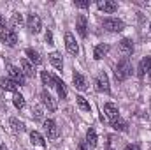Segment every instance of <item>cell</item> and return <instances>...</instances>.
<instances>
[{
  "mask_svg": "<svg viewBox=\"0 0 151 150\" xmlns=\"http://www.w3.org/2000/svg\"><path fill=\"white\" fill-rule=\"evenodd\" d=\"M151 71V57H144L141 62H139V67H137V74L139 78H144Z\"/></svg>",
  "mask_w": 151,
  "mask_h": 150,
  "instance_id": "cell-12",
  "label": "cell"
},
{
  "mask_svg": "<svg viewBox=\"0 0 151 150\" xmlns=\"http://www.w3.org/2000/svg\"><path fill=\"white\" fill-rule=\"evenodd\" d=\"M9 125H11V131L12 133H23L25 131V125H23V122H19L18 118H14V117H11L9 118Z\"/></svg>",
  "mask_w": 151,
  "mask_h": 150,
  "instance_id": "cell-21",
  "label": "cell"
},
{
  "mask_svg": "<svg viewBox=\"0 0 151 150\" xmlns=\"http://www.w3.org/2000/svg\"><path fill=\"white\" fill-rule=\"evenodd\" d=\"M77 150H86V145H84V143H79V145H77Z\"/></svg>",
  "mask_w": 151,
  "mask_h": 150,
  "instance_id": "cell-34",
  "label": "cell"
},
{
  "mask_svg": "<svg viewBox=\"0 0 151 150\" xmlns=\"http://www.w3.org/2000/svg\"><path fill=\"white\" fill-rule=\"evenodd\" d=\"M127 127H128V125H127V122H123V120H119V118H118V120H114V122H113V129H114V131L125 133V131H127Z\"/></svg>",
  "mask_w": 151,
  "mask_h": 150,
  "instance_id": "cell-28",
  "label": "cell"
},
{
  "mask_svg": "<svg viewBox=\"0 0 151 150\" xmlns=\"http://www.w3.org/2000/svg\"><path fill=\"white\" fill-rule=\"evenodd\" d=\"M76 103H77V106L83 110V111H90L91 110V106H90V103L83 97V95H76Z\"/></svg>",
  "mask_w": 151,
  "mask_h": 150,
  "instance_id": "cell-26",
  "label": "cell"
},
{
  "mask_svg": "<svg viewBox=\"0 0 151 150\" xmlns=\"http://www.w3.org/2000/svg\"><path fill=\"white\" fill-rule=\"evenodd\" d=\"M49 62H51L58 71H62V69H63V58H62V55H60V53L53 51V53L49 55Z\"/></svg>",
  "mask_w": 151,
  "mask_h": 150,
  "instance_id": "cell-19",
  "label": "cell"
},
{
  "mask_svg": "<svg viewBox=\"0 0 151 150\" xmlns=\"http://www.w3.org/2000/svg\"><path fill=\"white\" fill-rule=\"evenodd\" d=\"M114 74H116V79H118V81H125L128 76L132 74V64H130V58H121V60L118 62V66H116Z\"/></svg>",
  "mask_w": 151,
  "mask_h": 150,
  "instance_id": "cell-1",
  "label": "cell"
},
{
  "mask_svg": "<svg viewBox=\"0 0 151 150\" xmlns=\"http://www.w3.org/2000/svg\"><path fill=\"white\" fill-rule=\"evenodd\" d=\"M19 66H21V69H23V74L27 76V78H32V76L35 74V71H34V66H32V64H30L27 58H21Z\"/></svg>",
  "mask_w": 151,
  "mask_h": 150,
  "instance_id": "cell-18",
  "label": "cell"
},
{
  "mask_svg": "<svg viewBox=\"0 0 151 150\" xmlns=\"http://www.w3.org/2000/svg\"><path fill=\"white\" fill-rule=\"evenodd\" d=\"M125 150H141V145L139 143H132V145H127Z\"/></svg>",
  "mask_w": 151,
  "mask_h": 150,
  "instance_id": "cell-33",
  "label": "cell"
},
{
  "mask_svg": "<svg viewBox=\"0 0 151 150\" xmlns=\"http://www.w3.org/2000/svg\"><path fill=\"white\" fill-rule=\"evenodd\" d=\"M7 73H9L11 79H12L14 83H18V85H25V74H23V71H19V69L14 67V66H7Z\"/></svg>",
  "mask_w": 151,
  "mask_h": 150,
  "instance_id": "cell-7",
  "label": "cell"
},
{
  "mask_svg": "<svg viewBox=\"0 0 151 150\" xmlns=\"http://www.w3.org/2000/svg\"><path fill=\"white\" fill-rule=\"evenodd\" d=\"M109 51V44H97L95 50H93V58L95 60H102Z\"/></svg>",
  "mask_w": 151,
  "mask_h": 150,
  "instance_id": "cell-15",
  "label": "cell"
},
{
  "mask_svg": "<svg viewBox=\"0 0 151 150\" xmlns=\"http://www.w3.org/2000/svg\"><path fill=\"white\" fill-rule=\"evenodd\" d=\"M0 36H2V41L7 46H14L18 42V36H16L14 28H11V27H4V30L0 32Z\"/></svg>",
  "mask_w": 151,
  "mask_h": 150,
  "instance_id": "cell-4",
  "label": "cell"
},
{
  "mask_svg": "<svg viewBox=\"0 0 151 150\" xmlns=\"http://www.w3.org/2000/svg\"><path fill=\"white\" fill-rule=\"evenodd\" d=\"M44 131H46L47 138H51V140H55V138L60 136V129H58V125H56L55 120H46L44 122Z\"/></svg>",
  "mask_w": 151,
  "mask_h": 150,
  "instance_id": "cell-6",
  "label": "cell"
},
{
  "mask_svg": "<svg viewBox=\"0 0 151 150\" xmlns=\"http://www.w3.org/2000/svg\"><path fill=\"white\" fill-rule=\"evenodd\" d=\"M104 113H106V117H107L111 122H114V120L119 118V110H118V106L113 104V103H107V104L104 106Z\"/></svg>",
  "mask_w": 151,
  "mask_h": 150,
  "instance_id": "cell-13",
  "label": "cell"
},
{
  "mask_svg": "<svg viewBox=\"0 0 151 150\" xmlns=\"http://www.w3.org/2000/svg\"><path fill=\"white\" fill-rule=\"evenodd\" d=\"M12 103H14V106L18 108V110H21V108H25V97L21 95V94H14V97H12Z\"/></svg>",
  "mask_w": 151,
  "mask_h": 150,
  "instance_id": "cell-27",
  "label": "cell"
},
{
  "mask_svg": "<svg viewBox=\"0 0 151 150\" xmlns=\"http://www.w3.org/2000/svg\"><path fill=\"white\" fill-rule=\"evenodd\" d=\"M150 28H151V25H150Z\"/></svg>",
  "mask_w": 151,
  "mask_h": 150,
  "instance_id": "cell-37",
  "label": "cell"
},
{
  "mask_svg": "<svg viewBox=\"0 0 151 150\" xmlns=\"http://www.w3.org/2000/svg\"><path fill=\"white\" fill-rule=\"evenodd\" d=\"M25 53H27V57H28V62H32V64H35V66H40V64H42V57L39 55V51H35L34 48H28Z\"/></svg>",
  "mask_w": 151,
  "mask_h": 150,
  "instance_id": "cell-17",
  "label": "cell"
},
{
  "mask_svg": "<svg viewBox=\"0 0 151 150\" xmlns=\"http://www.w3.org/2000/svg\"><path fill=\"white\" fill-rule=\"evenodd\" d=\"M32 115H34V118H35V120H42V117H44L42 108H40V106H35V108L32 110Z\"/></svg>",
  "mask_w": 151,
  "mask_h": 150,
  "instance_id": "cell-30",
  "label": "cell"
},
{
  "mask_svg": "<svg viewBox=\"0 0 151 150\" xmlns=\"http://www.w3.org/2000/svg\"><path fill=\"white\" fill-rule=\"evenodd\" d=\"M76 28H77V34L81 37H86L88 34V21H86V16L84 14H79L77 20H76Z\"/></svg>",
  "mask_w": 151,
  "mask_h": 150,
  "instance_id": "cell-9",
  "label": "cell"
},
{
  "mask_svg": "<svg viewBox=\"0 0 151 150\" xmlns=\"http://www.w3.org/2000/svg\"><path fill=\"white\" fill-rule=\"evenodd\" d=\"M95 88H97L99 92H106V94L111 92L109 78H107L106 73H99V74H97V78H95Z\"/></svg>",
  "mask_w": 151,
  "mask_h": 150,
  "instance_id": "cell-3",
  "label": "cell"
},
{
  "mask_svg": "<svg viewBox=\"0 0 151 150\" xmlns=\"http://www.w3.org/2000/svg\"><path fill=\"white\" fill-rule=\"evenodd\" d=\"M55 88H56L60 99H65V97H67V87H65V83H63L60 78H55Z\"/></svg>",
  "mask_w": 151,
  "mask_h": 150,
  "instance_id": "cell-20",
  "label": "cell"
},
{
  "mask_svg": "<svg viewBox=\"0 0 151 150\" xmlns=\"http://www.w3.org/2000/svg\"><path fill=\"white\" fill-rule=\"evenodd\" d=\"M0 150H7V147H5L4 143H0Z\"/></svg>",
  "mask_w": 151,
  "mask_h": 150,
  "instance_id": "cell-36",
  "label": "cell"
},
{
  "mask_svg": "<svg viewBox=\"0 0 151 150\" xmlns=\"http://www.w3.org/2000/svg\"><path fill=\"white\" fill-rule=\"evenodd\" d=\"M109 150H113V149H109Z\"/></svg>",
  "mask_w": 151,
  "mask_h": 150,
  "instance_id": "cell-38",
  "label": "cell"
},
{
  "mask_svg": "<svg viewBox=\"0 0 151 150\" xmlns=\"http://www.w3.org/2000/svg\"><path fill=\"white\" fill-rule=\"evenodd\" d=\"M55 78H56V76L49 74L47 71H42V73H40V79H42V85H49V87H55Z\"/></svg>",
  "mask_w": 151,
  "mask_h": 150,
  "instance_id": "cell-24",
  "label": "cell"
},
{
  "mask_svg": "<svg viewBox=\"0 0 151 150\" xmlns=\"http://www.w3.org/2000/svg\"><path fill=\"white\" fill-rule=\"evenodd\" d=\"M74 5L79 9H88L90 7V0H74Z\"/></svg>",
  "mask_w": 151,
  "mask_h": 150,
  "instance_id": "cell-31",
  "label": "cell"
},
{
  "mask_svg": "<svg viewBox=\"0 0 151 150\" xmlns=\"http://www.w3.org/2000/svg\"><path fill=\"white\" fill-rule=\"evenodd\" d=\"M27 27H28V30H30L32 34H39L40 28H42V21H40V18H39L37 14H28V18H27Z\"/></svg>",
  "mask_w": 151,
  "mask_h": 150,
  "instance_id": "cell-5",
  "label": "cell"
},
{
  "mask_svg": "<svg viewBox=\"0 0 151 150\" xmlns=\"http://www.w3.org/2000/svg\"><path fill=\"white\" fill-rule=\"evenodd\" d=\"M65 48L70 55H77L79 53V46L76 42V37L72 34H65Z\"/></svg>",
  "mask_w": 151,
  "mask_h": 150,
  "instance_id": "cell-11",
  "label": "cell"
},
{
  "mask_svg": "<svg viewBox=\"0 0 151 150\" xmlns=\"http://www.w3.org/2000/svg\"><path fill=\"white\" fill-rule=\"evenodd\" d=\"M97 141H99V140H97V133H95L93 127H90L88 133H86V143L93 149V147H97Z\"/></svg>",
  "mask_w": 151,
  "mask_h": 150,
  "instance_id": "cell-23",
  "label": "cell"
},
{
  "mask_svg": "<svg viewBox=\"0 0 151 150\" xmlns=\"http://www.w3.org/2000/svg\"><path fill=\"white\" fill-rule=\"evenodd\" d=\"M11 25H12V27H21V25H23V16H21L19 12H14V14L11 16Z\"/></svg>",
  "mask_w": 151,
  "mask_h": 150,
  "instance_id": "cell-29",
  "label": "cell"
},
{
  "mask_svg": "<svg viewBox=\"0 0 151 150\" xmlns=\"http://www.w3.org/2000/svg\"><path fill=\"white\" fill-rule=\"evenodd\" d=\"M99 9L100 11H104V12H116L118 11V4L114 2V0H99Z\"/></svg>",
  "mask_w": 151,
  "mask_h": 150,
  "instance_id": "cell-14",
  "label": "cell"
},
{
  "mask_svg": "<svg viewBox=\"0 0 151 150\" xmlns=\"http://www.w3.org/2000/svg\"><path fill=\"white\" fill-rule=\"evenodd\" d=\"M40 101H42V104L47 108V111H56V101L49 95V92H46V90H42L40 92Z\"/></svg>",
  "mask_w": 151,
  "mask_h": 150,
  "instance_id": "cell-8",
  "label": "cell"
},
{
  "mask_svg": "<svg viewBox=\"0 0 151 150\" xmlns=\"http://www.w3.org/2000/svg\"><path fill=\"white\" fill-rule=\"evenodd\" d=\"M102 27L107 30V32H121L125 28V23L118 18H106L102 21Z\"/></svg>",
  "mask_w": 151,
  "mask_h": 150,
  "instance_id": "cell-2",
  "label": "cell"
},
{
  "mask_svg": "<svg viewBox=\"0 0 151 150\" xmlns=\"http://www.w3.org/2000/svg\"><path fill=\"white\" fill-rule=\"evenodd\" d=\"M30 140H32V143H34V145H37V147H44V145H46L44 138L39 134L37 131H32V133H30Z\"/></svg>",
  "mask_w": 151,
  "mask_h": 150,
  "instance_id": "cell-25",
  "label": "cell"
},
{
  "mask_svg": "<svg viewBox=\"0 0 151 150\" xmlns=\"http://www.w3.org/2000/svg\"><path fill=\"white\" fill-rule=\"evenodd\" d=\"M0 87L4 88V90H9V92H14L16 94V88H18V83H14L11 78L9 79H5V78H2L0 79Z\"/></svg>",
  "mask_w": 151,
  "mask_h": 150,
  "instance_id": "cell-22",
  "label": "cell"
},
{
  "mask_svg": "<svg viewBox=\"0 0 151 150\" xmlns=\"http://www.w3.org/2000/svg\"><path fill=\"white\" fill-rule=\"evenodd\" d=\"M46 42H47V44H53V32H51V30L46 32Z\"/></svg>",
  "mask_w": 151,
  "mask_h": 150,
  "instance_id": "cell-32",
  "label": "cell"
},
{
  "mask_svg": "<svg viewBox=\"0 0 151 150\" xmlns=\"http://www.w3.org/2000/svg\"><path fill=\"white\" fill-rule=\"evenodd\" d=\"M72 83L77 90H86V79L81 73H74L72 74Z\"/></svg>",
  "mask_w": 151,
  "mask_h": 150,
  "instance_id": "cell-16",
  "label": "cell"
},
{
  "mask_svg": "<svg viewBox=\"0 0 151 150\" xmlns=\"http://www.w3.org/2000/svg\"><path fill=\"white\" fill-rule=\"evenodd\" d=\"M4 27H5V25H4V21H2V16H0V32L4 30Z\"/></svg>",
  "mask_w": 151,
  "mask_h": 150,
  "instance_id": "cell-35",
  "label": "cell"
},
{
  "mask_svg": "<svg viewBox=\"0 0 151 150\" xmlns=\"http://www.w3.org/2000/svg\"><path fill=\"white\" fill-rule=\"evenodd\" d=\"M132 51H134L132 39H121L119 41V53L123 55V58H128V55H132Z\"/></svg>",
  "mask_w": 151,
  "mask_h": 150,
  "instance_id": "cell-10",
  "label": "cell"
}]
</instances>
